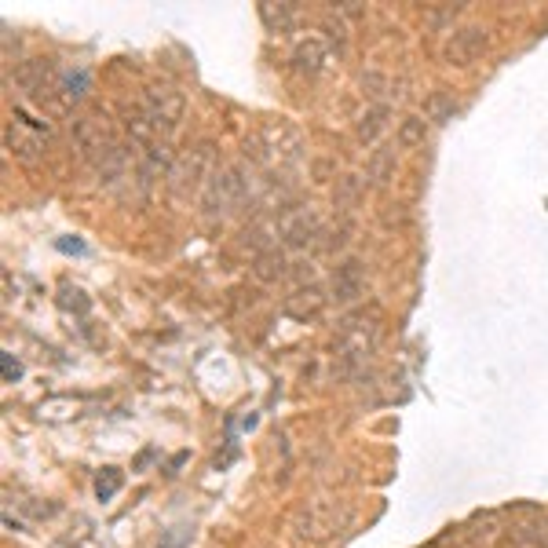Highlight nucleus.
<instances>
[{"label":"nucleus","mask_w":548,"mask_h":548,"mask_svg":"<svg viewBox=\"0 0 548 548\" xmlns=\"http://www.w3.org/2000/svg\"><path fill=\"white\" fill-rule=\"evenodd\" d=\"M253 198V176L245 169L242 161H231V165H223L209 176L205 190L198 194L201 201V212L205 216H231L234 209H242L245 201Z\"/></svg>","instance_id":"f257e3e1"},{"label":"nucleus","mask_w":548,"mask_h":548,"mask_svg":"<svg viewBox=\"0 0 548 548\" xmlns=\"http://www.w3.org/2000/svg\"><path fill=\"white\" fill-rule=\"evenodd\" d=\"M300 154H304V136L285 121H267L253 136V158L264 161V165L285 169V165H296Z\"/></svg>","instance_id":"f03ea898"},{"label":"nucleus","mask_w":548,"mask_h":548,"mask_svg":"<svg viewBox=\"0 0 548 548\" xmlns=\"http://www.w3.org/2000/svg\"><path fill=\"white\" fill-rule=\"evenodd\" d=\"M377 340H380V322L377 315H355L344 322L340 329V340H337V359L344 373H355L369 362V355L377 351Z\"/></svg>","instance_id":"7ed1b4c3"},{"label":"nucleus","mask_w":548,"mask_h":548,"mask_svg":"<svg viewBox=\"0 0 548 548\" xmlns=\"http://www.w3.org/2000/svg\"><path fill=\"white\" fill-rule=\"evenodd\" d=\"M212 172H216L212 169V147L209 143H198V147L176 154L165 183H169V190L176 194V198H187V194H194V190H198V194L205 190Z\"/></svg>","instance_id":"20e7f679"},{"label":"nucleus","mask_w":548,"mask_h":548,"mask_svg":"<svg viewBox=\"0 0 548 548\" xmlns=\"http://www.w3.org/2000/svg\"><path fill=\"white\" fill-rule=\"evenodd\" d=\"M139 106H143V114L154 121V128L161 132V139L172 136L176 125L183 121V114H187V99H183V92H176V88H169V85L147 88L143 99H139Z\"/></svg>","instance_id":"39448f33"},{"label":"nucleus","mask_w":548,"mask_h":548,"mask_svg":"<svg viewBox=\"0 0 548 548\" xmlns=\"http://www.w3.org/2000/svg\"><path fill=\"white\" fill-rule=\"evenodd\" d=\"M70 136H74V143L81 147V154H85L88 161L99 158L106 147L121 143L114 125L106 121V114H77L74 121H70Z\"/></svg>","instance_id":"423d86ee"},{"label":"nucleus","mask_w":548,"mask_h":548,"mask_svg":"<svg viewBox=\"0 0 548 548\" xmlns=\"http://www.w3.org/2000/svg\"><path fill=\"white\" fill-rule=\"evenodd\" d=\"M486 41H490V33L486 26H461V30H450L443 44V59L450 66H472L479 55H483Z\"/></svg>","instance_id":"0eeeda50"},{"label":"nucleus","mask_w":548,"mask_h":548,"mask_svg":"<svg viewBox=\"0 0 548 548\" xmlns=\"http://www.w3.org/2000/svg\"><path fill=\"white\" fill-rule=\"evenodd\" d=\"M333 530H337V508H333V501H326V497H315V501H307V505L296 512V534H300V538L322 541L329 538Z\"/></svg>","instance_id":"6e6552de"},{"label":"nucleus","mask_w":548,"mask_h":548,"mask_svg":"<svg viewBox=\"0 0 548 548\" xmlns=\"http://www.w3.org/2000/svg\"><path fill=\"white\" fill-rule=\"evenodd\" d=\"M274 223H278V238H285V245H296V249L307 242H315V234L322 231L315 209H304V205L285 209Z\"/></svg>","instance_id":"1a4fd4ad"},{"label":"nucleus","mask_w":548,"mask_h":548,"mask_svg":"<svg viewBox=\"0 0 548 548\" xmlns=\"http://www.w3.org/2000/svg\"><path fill=\"white\" fill-rule=\"evenodd\" d=\"M15 85L26 95H48L59 81V70H55L52 59H26V63L15 66Z\"/></svg>","instance_id":"9d476101"},{"label":"nucleus","mask_w":548,"mask_h":548,"mask_svg":"<svg viewBox=\"0 0 548 548\" xmlns=\"http://www.w3.org/2000/svg\"><path fill=\"white\" fill-rule=\"evenodd\" d=\"M362 293H366V267H362L359 260L340 264L337 274H333V296H337V304H355Z\"/></svg>","instance_id":"9b49d317"},{"label":"nucleus","mask_w":548,"mask_h":548,"mask_svg":"<svg viewBox=\"0 0 548 548\" xmlns=\"http://www.w3.org/2000/svg\"><path fill=\"white\" fill-rule=\"evenodd\" d=\"M326 59H329V44H326V37H318V33H311L307 41H300L293 48V70H300V74H307V77H315L322 66H326Z\"/></svg>","instance_id":"f8f14e48"},{"label":"nucleus","mask_w":548,"mask_h":548,"mask_svg":"<svg viewBox=\"0 0 548 548\" xmlns=\"http://www.w3.org/2000/svg\"><path fill=\"white\" fill-rule=\"evenodd\" d=\"M4 143H8V150L15 154V158L22 161H37L41 158V139L30 136L22 125H8L4 128Z\"/></svg>","instance_id":"ddd939ff"},{"label":"nucleus","mask_w":548,"mask_h":548,"mask_svg":"<svg viewBox=\"0 0 548 548\" xmlns=\"http://www.w3.org/2000/svg\"><path fill=\"white\" fill-rule=\"evenodd\" d=\"M388 117H391V110H388V103H373L366 110V114L359 117V128H355V136H359V143H373V139L388 128Z\"/></svg>","instance_id":"4468645a"},{"label":"nucleus","mask_w":548,"mask_h":548,"mask_svg":"<svg viewBox=\"0 0 548 548\" xmlns=\"http://www.w3.org/2000/svg\"><path fill=\"white\" fill-rule=\"evenodd\" d=\"M322 304H326V300H322L318 289H300V293H293L285 300V315H293L304 322V318H315L318 311H322Z\"/></svg>","instance_id":"2eb2a0df"},{"label":"nucleus","mask_w":548,"mask_h":548,"mask_svg":"<svg viewBox=\"0 0 548 548\" xmlns=\"http://www.w3.org/2000/svg\"><path fill=\"white\" fill-rule=\"evenodd\" d=\"M391 172H395V147L373 150V158H369L366 165V180L373 183V187H380V183L391 180Z\"/></svg>","instance_id":"dca6fc26"},{"label":"nucleus","mask_w":548,"mask_h":548,"mask_svg":"<svg viewBox=\"0 0 548 548\" xmlns=\"http://www.w3.org/2000/svg\"><path fill=\"white\" fill-rule=\"evenodd\" d=\"M260 19L271 33H289L296 22L293 4H260Z\"/></svg>","instance_id":"f3484780"},{"label":"nucleus","mask_w":548,"mask_h":548,"mask_svg":"<svg viewBox=\"0 0 548 548\" xmlns=\"http://www.w3.org/2000/svg\"><path fill=\"white\" fill-rule=\"evenodd\" d=\"M454 114H457L454 95H443V92H435L432 99H428V106H424V117H428V121H435V125L454 121Z\"/></svg>","instance_id":"a211bd4d"},{"label":"nucleus","mask_w":548,"mask_h":548,"mask_svg":"<svg viewBox=\"0 0 548 548\" xmlns=\"http://www.w3.org/2000/svg\"><path fill=\"white\" fill-rule=\"evenodd\" d=\"M424 132H428V121L424 117H406L399 125V147L410 150V147H421L424 143Z\"/></svg>","instance_id":"6ab92c4d"},{"label":"nucleus","mask_w":548,"mask_h":548,"mask_svg":"<svg viewBox=\"0 0 548 548\" xmlns=\"http://www.w3.org/2000/svg\"><path fill=\"white\" fill-rule=\"evenodd\" d=\"M88 85H92V77H88V70H70V74H63V99L66 103H77V99H85Z\"/></svg>","instance_id":"aec40b11"},{"label":"nucleus","mask_w":548,"mask_h":548,"mask_svg":"<svg viewBox=\"0 0 548 548\" xmlns=\"http://www.w3.org/2000/svg\"><path fill=\"white\" fill-rule=\"evenodd\" d=\"M285 274V256L278 253V249H271V253L256 256V278H264V282H274V278H282Z\"/></svg>","instance_id":"412c9836"},{"label":"nucleus","mask_w":548,"mask_h":548,"mask_svg":"<svg viewBox=\"0 0 548 548\" xmlns=\"http://www.w3.org/2000/svg\"><path fill=\"white\" fill-rule=\"evenodd\" d=\"M359 194H362L359 176H344V180L337 183V209H351V205L359 201Z\"/></svg>","instance_id":"4be33fe9"},{"label":"nucleus","mask_w":548,"mask_h":548,"mask_svg":"<svg viewBox=\"0 0 548 548\" xmlns=\"http://www.w3.org/2000/svg\"><path fill=\"white\" fill-rule=\"evenodd\" d=\"M322 30H326V44L329 48H344L348 44V26H344V19H326L322 22Z\"/></svg>","instance_id":"5701e85b"},{"label":"nucleus","mask_w":548,"mask_h":548,"mask_svg":"<svg viewBox=\"0 0 548 548\" xmlns=\"http://www.w3.org/2000/svg\"><path fill=\"white\" fill-rule=\"evenodd\" d=\"M457 11H461V4H450V8H432L428 15H424V19H428V26H432V30H446V26H454Z\"/></svg>","instance_id":"b1692460"},{"label":"nucleus","mask_w":548,"mask_h":548,"mask_svg":"<svg viewBox=\"0 0 548 548\" xmlns=\"http://www.w3.org/2000/svg\"><path fill=\"white\" fill-rule=\"evenodd\" d=\"M121 490V472H114V468H106V475H99V483H95V494L103 497V501H110V497Z\"/></svg>","instance_id":"393cba45"},{"label":"nucleus","mask_w":548,"mask_h":548,"mask_svg":"<svg viewBox=\"0 0 548 548\" xmlns=\"http://www.w3.org/2000/svg\"><path fill=\"white\" fill-rule=\"evenodd\" d=\"M19 377H22V362L15 359L11 351H4V380H8V384H15Z\"/></svg>","instance_id":"a878e982"},{"label":"nucleus","mask_w":548,"mask_h":548,"mask_svg":"<svg viewBox=\"0 0 548 548\" xmlns=\"http://www.w3.org/2000/svg\"><path fill=\"white\" fill-rule=\"evenodd\" d=\"M362 88H366L373 99H380V95H384V77H380V74H366V77H362Z\"/></svg>","instance_id":"bb28decb"},{"label":"nucleus","mask_w":548,"mask_h":548,"mask_svg":"<svg viewBox=\"0 0 548 548\" xmlns=\"http://www.w3.org/2000/svg\"><path fill=\"white\" fill-rule=\"evenodd\" d=\"M183 545H187V530H172L169 538L161 541L158 548H183Z\"/></svg>","instance_id":"cd10ccee"},{"label":"nucleus","mask_w":548,"mask_h":548,"mask_svg":"<svg viewBox=\"0 0 548 548\" xmlns=\"http://www.w3.org/2000/svg\"><path fill=\"white\" fill-rule=\"evenodd\" d=\"M59 249H63V253H85V245L81 242H59Z\"/></svg>","instance_id":"c85d7f7f"}]
</instances>
